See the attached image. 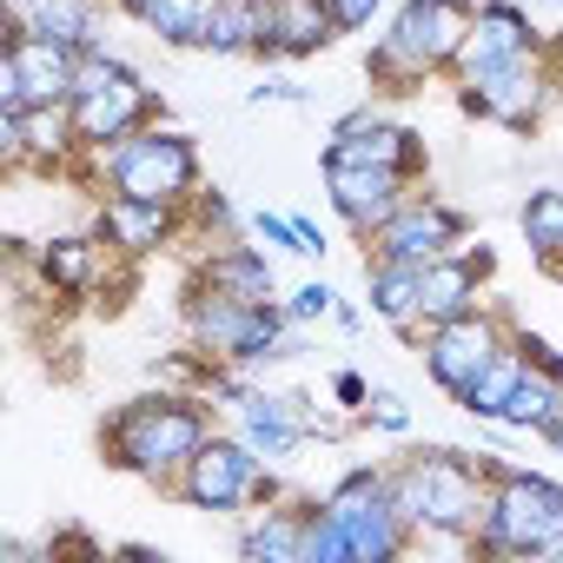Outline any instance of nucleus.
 Masks as SVG:
<instances>
[{
	"mask_svg": "<svg viewBox=\"0 0 563 563\" xmlns=\"http://www.w3.org/2000/svg\"><path fill=\"white\" fill-rule=\"evenodd\" d=\"M484 490H490V451L471 464L457 451H418L391 471V497L405 510V523L424 537H451V543H471L477 530V510H484Z\"/></svg>",
	"mask_w": 563,
	"mask_h": 563,
	"instance_id": "1",
	"label": "nucleus"
},
{
	"mask_svg": "<svg viewBox=\"0 0 563 563\" xmlns=\"http://www.w3.org/2000/svg\"><path fill=\"white\" fill-rule=\"evenodd\" d=\"M206 438H212V424H206L199 398H173V391L120 405L113 424H107L113 464L133 471V477H146V484H159V490L179 484V471L192 464V451H199Z\"/></svg>",
	"mask_w": 563,
	"mask_h": 563,
	"instance_id": "2",
	"label": "nucleus"
},
{
	"mask_svg": "<svg viewBox=\"0 0 563 563\" xmlns=\"http://www.w3.org/2000/svg\"><path fill=\"white\" fill-rule=\"evenodd\" d=\"M471 14H477V0H405V8L391 14V27L378 34L365 74L385 93H411L431 74H451L457 47L471 34Z\"/></svg>",
	"mask_w": 563,
	"mask_h": 563,
	"instance_id": "3",
	"label": "nucleus"
},
{
	"mask_svg": "<svg viewBox=\"0 0 563 563\" xmlns=\"http://www.w3.org/2000/svg\"><path fill=\"white\" fill-rule=\"evenodd\" d=\"M556 543H563V484H550L537 471H517V464H497V451H490V490H484L471 550H484V556H550Z\"/></svg>",
	"mask_w": 563,
	"mask_h": 563,
	"instance_id": "4",
	"label": "nucleus"
},
{
	"mask_svg": "<svg viewBox=\"0 0 563 563\" xmlns=\"http://www.w3.org/2000/svg\"><path fill=\"white\" fill-rule=\"evenodd\" d=\"M87 173L107 186V192H133V199H159V206H192L199 199V153L186 133L173 126H133L126 140L100 146V153H80ZM74 159V166H80Z\"/></svg>",
	"mask_w": 563,
	"mask_h": 563,
	"instance_id": "5",
	"label": "nucleus"
},
{
	"mask_svg": "<svg viewBox=\"0 0 563 563\" xmlns=\"http://www.w3.org/2000/svg\"><path fill=\"white\" fill-rule=\"evenodd\" d=\"M319 510H325L332 530L345 537V563H391V556L418 550V530L405 523V510H398V497H391V471H372V464L345 471V477L319 497Z\"/></svg>",
	"mask_w": 563,
	"mask_h": 563,
	"instance_id": "6",
	"label": "nucleus"
},
{
	"mask_svg": "<svg viewBox=\"0 0 563 563\" xmlns=\"http://www.w3.org/2000/svg\"><path fill=\"white\" fill-rule=\"evenodd\" d=\"M153 107H159L153 87L126 60H113L107 47L80 54V80H74V133H80V153H100V146L126 140L133 126L153 120Z\"/></svg>",
	"mask_w": 563,
	"mask_h": 563,
	"instance_id": "7",
	"label": "nucleus"
},
{
	"mask_svg": "<svg viewBox=\"0 0 563 563\" xmlns=\"http://www.w3.org/2000/svg\"><path fill=\"white\" fill-rule=\"evenodd\" d=\"M457 80V100L464 113L504 126V133H530L563 93H556V67H550V47L543 54H523V60H497V67H471V74H451Z\"/></svg>",
	"mask_w": 563,
	"mask_h": 563,
	"instance_id": "8",
	"label": "nucleus"
},
{
	"mask_svg": "<svg viewBox=\"0 0 563 563\" xmlns=\"http://www.w3.org/2000/svg\"><path fill=\"white\" fill-rule=\"evenodd\" d=\"M173 497H186L192 510H245V504L278 497V484H272V464H265L239 431H232V438L212 431V438L192 451V464L179 471Z\"/></svg>",
	"mask_w": 563,
	"mask_h": 563,
	"instance_id": "9",
	"label": "nucleus"
},
{
	"mask_svg": "<svg viewBox=\"0 0 563 563\" xmlns=\"http://www.w3.org/2000/svg\"><path fill=\"white\" fill-rule=\"evenodd\" d=\"M510 319L504 312H490V306H477V312H457V319H444V325H424V372H431V385L444 391V398H464L490 365H497V352L510 345Z\"/></svg>",
	"mask_w": 563,
	"mask_h": 563,
	"instance_id": "10",
	"label": "nucleus"
},
{
	"mask_svg": "<svg viewBox=\"0 0 563 563\" xmlns=\"http://www.w3.org/2000/svg\"><path fill=\"white\" fill-rule=\"evenodd\" d=\"M74 80H80V47L8 27V47H0V107L8 113H27L41 100H74Z\"/></svg>",
	"mask_w": 563,
	"mask_h": 563,
	"instance_id": "11",
	"label": "nucleus"
},
{
	"mask_svg": "<svg viewBox=\"0 0 563 563\" xmlns=\"http://www.w3.org/2000/svg\"><path fill=\"white\" fill-rule=\"evenodd\" d=\"M464 245V212L431 199V192H411L378 232H372V258H398V265H431L444 252Z\"/></svg>",
	"mask_w": 563,
	"mask_h": 563,
	"instance_id": "12",
	"label": "nucleus"
},
{
	"mask_svg": "<svg viewBox=\"0 0 563 563\" xmlns=\"http://www.w3.org/2000/svg\"><path fill=\"white\" fill-rule=\"evenodd\" d=\"M411 173H398V166H339V159H325V192H332V212L358 232V239H372L405 199H411Z\"/></svg>",
	"mask_w": 563,
	"mask_h": 563,
	"instance_id": "13",
	"label": "nucleus"
},
{
	"mask_svg": "<svg viewBox=\"0 0 563 563\" xmlns=\"http://www.w3.org/2000/svg\"><path fill=\"white\" fill-rule=\"evenodd\" d=\"M325 159H339V166H398V173L418 179V173H424V140H418L411 126H398V120L358 107V113H345V120L332 126Z\"/></svg>",
	"mask_w": 563,
	"mask_h": 563,
	"instance_id": "14",
	"label": "nucleus"
},
{
	"mask_svg": "<svg viewBox=\"0 0 563 563\" xmlns=\"http://www.w3.org/2000/svg\"><path fill=\"white\" fill-rule=\"evenodd\" d=\"M239 418V438L265 457V464H292L306 444H312V405L292 398V391H245L232 405Z\"/></svg>",
	"mask_w": 563,
	"mask_h": 563,
	"instance_id": "15",
	"label": "nucleus"
},
{
	"mask_svg": "<svg viewBox=\"0 0 563 563\" xmlns=\"http://www.w3.org/2000/svg\"><path fill=\"white\" fill-rule=\"evenodd\" d=\"M186 206H159V199H133V192H100L93 206V232L120 252V258H146V252H166L179 239V219Z\"/></svg>",
	"mask_w": 563,
	"mask_h": 563,
	"instance_id": "16",
	"label": "nucleus"
},
{
	"mask_svg": "<svg viewBox=\"0 0 563 563\" xmlns=\"http://www.w3.org/2000/svg\"><path fill=\"white\" fill-rule=\"evenodd\" d=\"M484 278H490V252H471V245L418 265V319L444 325L457 312H477L484 306Z\"/></svg>",
	"mask_w": 563,
	"mask_h": 563,
	"instance_id": "17",
	"label": "nucleus"
},
{
	"mask_svg": "<svg viewBox=\"0 0 563 563\" xmlns=\"http://www.w3.org/2000/svg\"><path fill=\"white\" fill-rule=\"evenodd\" d=\"M523 54H543L530 14L517 8V0H477L471 14V34L457 47V67L451 74H471V67H497V60H523Z\"/></svg>",
	"mask_w": 563,
	"mask_h": 563,
	"instance_id": "18",
	"label": "nucleus"
},
{
	"mask_svg": "<svg viewBox=\"0 0 563 563\" xmlns=\"http://www.w3.org/2000/svg\"><path fill=\"white\" fill-rule=\"evenodd\" d=\"M192 278H199V286H212V292L245 299V306H278L272 258H265V245H245V239H225L219 252H206Z\"/></svg>",
	"mask_w": 563,
	"mask_h": 563,
	"instance_id": "19",
	"label": "nucleus"
},
{
	"mask_svg": "<svg viewBox=\"0 0 563 563\" xmlns=\"http://www.w3.org/2000/svg\"><path fill=\"white\" fill-rule=\"evenodd\" d=\"M272 8L278 0H212L199 54H258V60H272Z\"/></svg>",
	"mask_w": 563,
	"mask_h": 563,
	"instance_id": "20",
	"label": "nucleus"
},
{
	"mask_svg": "<svg viewBox=\"0 0 563 563\" xmlns=\"http://www.w3.org/2000/svg\"><path fill=\"white\" fill-rule=\"evenodd\" d=\"M113 245L93 232H60V239H47L41 245V286L54 292V299H80V292H93L100 286V258H107Z\"/></svg>",
	"mask_w": 563,
	"mask_h": 563,
	"instance_id": "21",
	"label": "nucleus"
},
{
	"mask_svg": "<svg viewBox=\"0 0 563 563\" xmlns=\"http://www.w3.org/2000/svg\"><path fill=\"white\" fill-rule=\"evenodd\" d=\"M339 34L332 0H278L272 8V60H312Z\"/></svg>",
	"mask_w": 563,
	"mask_h": 563,
	"instance_id": "22",
	"label": "nucleus"
},
{
	"mask_svg": "<svg viewBox=\"0 0 563 563\" xmlns=\"http://www.w3.org/2000/svg\"><path fill=\"white\" fill-rule=\"evenodd\" d=\"M8 27H21V34H47V41H67V47H80V54L107 47L100 0H34V8L14 14Z\"/></svg>",
	"mask_w": 563,
	"mask_h": 563,
	"instance_id": "23",
	"label": "nucleus"
},
{
	"mask_svg": "<svg viewBox=\"0 0 563 563\" xmlns=\"http://www.w3.org/2000/svg\"><path fill=\"white\" fill-rule=\"evenodd\" d=\"M239 550L252 563H306V504H272L239 530Z\"/></svg>",
	"mask_w": 563,
	"mask_h": 563,
	"instance_id": "24",
	"label": "nucleus"
},
{
	"mask_svg": "<svg viewBox=\"0 0 563 563\" xmlns=\"http://www.w3.org/2000/svg\"><path fill=\"white\" fill-rule=\"evenodd\" d=\"M365 299H372V319H385L391 332H418V265H398V258H365Z\"/></svg>",
	"mask_w": 563,
	"mask_h": 563,
	"instance_id": "25",
	"label": "nucleus"
},
{
	"mask_svg": "<svg viewBox=\"0 0 563 563\" xmlns=\"http://www.w3.org/2000/svg\"><path fill=\"white\" fill-rule=\"evenodd\" d=\"M113 8L126 21H140L153 41L166 47H199L206 41V14H212V0H113Z\"/></svg>",
	"mask_w": 563,
	"mask_h": 563,
	"instance_id": "26",
	"label": "nucleus"
},
{
	"mask_svg": "<svg viewBox=\"0 0 563 563\" xmlns=\"http://www.w3.org/2000/svg\"><path fill=\"white\" fill-rule=\"evenodd\" d=\"M517 225H523V239H530V258L563 278V186H537V192L523 199Z\"/></svg>",
	"mask_w": 563,
	"mask_h": 563,
	"instance_id": "27",
	"label": "nucleus"
},
{
	"mask_svg": "<svg viewBox=\"0 0 563 563\" xmlns=\"http://www.w3.org/2000/svg\"><path fill=\"white\" fill-rule=\"evenodd\" d=\"M523 365H530V352H523V345H517V332H510V345L497 352V365H490V372H484V378H477V385H471V391L457 398V405H464L471 418H484V424H490V418L504 411V398L517 391V378H523Z\"/></svg>",
	"mask_w": 563,
	"mask_h": 563,
	"instance_id": "28",
	"label": "nucleus"
},
{
	"mask_svg": "<svg viewBox=\"0 0 563 563\" xmlns=\"http://www.w3.org/2000/svg\"><path fill=\"white\" fill-rule=\"evenodd\" d=\"M339 306H345V299H339V292L325 286V278H306V286H299V292L286 299V312H292L299 325H312V319H339Z\"/></svg>",
	"mask_w": 563,
	"mask_h": 563,
	"instance_id": "29",
	"label": "nucleus"
},
{
	"mask_svg": "<svg viewBox=\"0 0 563 563\" xmlns=\"http://www.w3.org/2000/svg\"><path fill=\"white\" fill-rule=\"evenodd\" d=\"M365 424H378V431H411V405L398 398V391H385V385H372V398H365V411H358Z\"/></svg>",
	"mask_w": 563,
	"mask_h": 563,
	"instance_id": "30",
	"label": "nucleus"
},
{
	"mask_svg": "<svg viewBox=\"0 0 563 563\" xmlns=\"http://www.w3.org/2000/svg\"><path fill=\"white\" fill-rule=\"evenodd\" d=\"M258 245H272V252H299V225H292V212H258L252 225H245ZM306 258V252H299Z\"/></svg>",
	"mask_w": 563,
	"mask_h": 563,
	"instance_id": "31",
	"label": "nucleus"
},
{
	"mask_svg": "<svg viewBox=\"0 0 563 563\" xmlns=\"http://www.w3.org/2000/svg\"><path fill=\"white\" fill-rule=\"evenodd\" d=\"M378 8L385 0H332V21H339V34H365Z\"/></svg>",
	"mask_w": 563,
	"mask_h": 563,
	"instance_id": "32",
	"label": "nucleus"
},
{
	"mask_svg": "<svg viewBox=\"0 0 563 563\" xmlns=\"http://www.w3.org/2000/svg\"><path fill=\"white\" fill-rule=\"evenodd\" d=\"M332 391H339V405H345V411H365V398H372V385H365L358 372H339V378H332Z\"/></svg>",
	"mask_w": 563,
	"mask_h": 563,
	"instance_id": "33",
	"label": "nucleus"
},
{
	"mask_svg": "<svg viewBox=\"0 0 563 563\" xmlns=\"http://www.w3.org/2000/svg\"><path fill=\"white\" fill-rule=\"evenodd\" d=\"M292 225H299V252H306V258H325V225L306 219V212H292Z\"/></svg>",
	"mask_w": 563,
	"mask_h": 563,
	"instance_id": "34",
	"label": "nucleus"
},
{
	"mask_svg": "<svg viewBox=\"0 0 563 563\" xmlns=\"http://www.w3.org/2000/svg\"><path fill=\"white\" fill-rule=\"evenodd\" d=\"M550 67H556V93H563V41L550 47Z\"/></svg>",
	"mask_w": 563,
	"mask_h": 563,
	"instance_id": "35",
	"label": "nucleus"
},
{
	"mask_svg": "<svg viewBox=\"0 0 563 563\" xmlns=\"http://www.w3.org/2000/svg\"><path fill=\"white\" fill-rule=\"evenodd\" d=\"M27 8H34V0H8V21H14V14H27Z\"/></svg>",
	"mask_w": 563,
	"mask_h": 563,
	"instance_id": "36",
	"label": "nucleus"
},
{
	"mask_svg": "<svg viewBox=\"0 0 563 563\" xmlns=\"http://www.w3.org/2000/svg\"><path fill=\"white\" fill-rule=\"evenodd\" d=\"M550 556H563V543H556V550H550Z\"/></svg>",
	"mask_w": 563,
	"mask_h": 563,
	"instance_id": "37",
	"label": "nucleus"
}]
</instances>
